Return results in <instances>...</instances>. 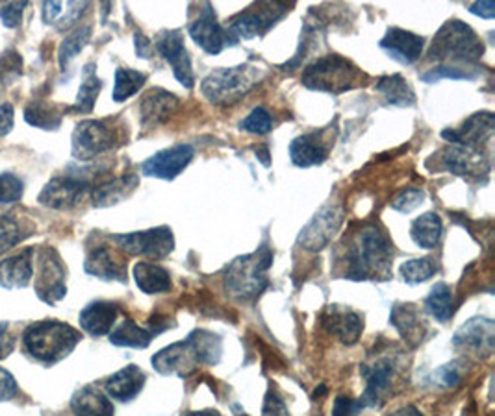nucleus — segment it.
Instances as JSON below:
<instances>
[{
    "label": "nucleus",
    "mask_w": 495,
    "mask_h": 416,
    "mask_svg": "<svg viewBox=\"0 0 495 416\" xmlns=\"http://www.w3.org/2000/svg\"><path fill=\"white\" fill-rule=\"evenodd\" d=\"M344 278L353 281H388L392 278L394 245L382 226L360 224L345 237Z\"/></svg>",
    "instance_id": "nucleus-1"
},
{
    "label": "nucleus",
    "mask_w": 495,
    "mask_h": 416,
    "mask_svg": "<svg viewBox=\"0 0 495 416\" xmlns=\"http://www.w3.org/2000/svg\"><path fill=\"white\" fill-rule=\"evenodd\" d=\"M484 56V43L464 21L451 19L442 25L428 48V59L438 66L455 67L473 76L480 75L477 62Z\"/></svg>",
    "instance_id": "nucleus-2"
},
{
    "label": "nucleus",
    "mask_w": 495,
    "mask_h": 416,
    "mask_svg": "<svg viewBox=\"0 0 495 416\" xmlns=\"http://www.w3.org/2000/svg\"><path fill=\"white\" fill-rule=\"evenodd\" d=\"M82 335L66 322L41 320L28 326L23 333L25 353L34 361L50 367L73 353Z\"/></svg>",
    "instance_id": "nucleus-3"
},
{
    "label": "nucleus",
    "mask_w": 495,
    "mask_h": 416,
    "mask_svg": "<svg viewBox=\"0 0 495 416\" xmlns=\"http://www.w3.org/2000/svg\"><path fill=\"white\" fill-rule=\"evenodd\" d=\"M273 250L263 243L256 252L236 258L225 269V290L238 302H253L269 285Z\"/></svg>",
    "instance_id": "nucleus-4"
},
{
    "label": "nucleus",
    "mask_w": 495,
    "mask_h": 416,
    "mask_svg": "<svg viewBox=\"0 0 495 416\" xmlns=\"http://www.w3.org/2000/svg\"><path fill=\"white\" fill-rule=\"evenodd\" d=\"M263 78L265 71L256 64L215 69L201 82V93L210 104L227 107L243 100Z\"/></svg>",
    "instance_id": "nucleus-5"
},
{
    "label": "nucleus",
    "mask_w": 495,
    "mask_h": 416,
    "mask_svg": "<svg viewBox=\"0 0 495 416\" xmlns=\"http://www.w3.org/2000/svg\"><path fill=\"white\" fill-rule=\"evenodd\" d=\"M366 73H362L351 59L338 54H328L315 59V62L304 67L301 76V82L306 89L333 95L360 87L366 84Z\"/></svg>",
    "instance_id": "nucleus-6"
},
{
    "label": "nucleus",
    "mask_w": 495,
    "mask_h": 416,
    "mask_svg": "<svg viewBox=\"0 0 495 416\" xmlns=\"http://www.w3.org/2000/svg\"><path fill=\"white\" fill-rule=\"evenodd\" d=\"M360 374L366 380V391L358 398L362 411L366 407H380L390 394L399 378V358L378 350L376 355H369V360L360 367Z\"/></svg>",
    "instance_id": "nucleus-7"
},
{
    "label": "nucleus",
    "mask_w": 495,
    "mask_h": 416,
    "mask_svg": "<svg viewBox=\"0 0 495 416\" xmlns=\"http://www.w3.org/2000/svg\"><path fill=\"white\" fill-rule=\"evenodd\" d=\"M119 128L109 118H91L77 125L73 132V156L78 161H91L119 145Z\"/></svg>",
    "instance_id": "nucleus-8"
},
{
    "label": "nucleus",
    "mask_w": 495,
    "mask_h": 416,
    "mask_svg": "<svg viewBox=\"0 0 495 416\" xmlns=\"http://www.w3.org/2000/svg\"><path fill=\"white\" fill-rule=\"evenodd\" d=\"M112 241L130 256H141L154 261L165 259L175 249V237L170 226H158L125 235H112Z\"/></svg>",
    "instance_id": "nucleus-9"
},
{
    "label": "nucleus",
    "mask_w": 495,
    "mask_h": 416,
    "mask_svg": "<svg viewBox=\"0 0 495 416\" xmlns=\"http://www.w3.org/2000/svg\"><path fill=\"white\" fill-rule=\"evenodd\" d=\"M286 14H288V6L283 3H254L232 21L227 32L236 43L240 39L262 37Z\"/></svg>",
    "instance_id": "nucleus-10"
},
{
    "label": "nucleus",
    "mask_w": 495,
    "mask_h": 416,
    "mask_svg": "<svg viewBox=\"0 0 495 416\" xmlns=\"http://www.w3.org/2000/svg\"><path fill=\"white\" fill-rule=\"evenodd\" d=\"M344 224V208L338 202H326L312 220L301 229L297 243L308 252H321Z\"/></svg>",
    "instance_id": "nucleus-11"
},
{
    "label": "nucleus",
    "mask_w": 495,
    "mask_h": 416,
    "mask_svg": "<svg viewBox=\"0 0 495 416\" xmlns=\"http://www.w3.org/2000/svg\"><path fill=\"white\" fill-rule=\"evenodd\" d=\"M66 267L62 258L52 249H41L37 254V278H36V292L39 300L45 304L60 302L66 292Z\"/></svg>",
    "instance_id": "nucleus-12"
},
{
    "label": "nucleus",
    "mask_w": 495,
    "mask_h": 416,
    "mask_svg": "<svg viewBox=\"0 0 495 416\" xmlns=\"http://www.w3.org/2000/svg\"><path fill=\"white\" fill-rule=\"evenodd\" d=\"M91 184L86 178L78 176H58L43 188L39 195V204L50 209H73L77 208L88 193H91Z\"/></svg>",
    "instance_id": "nucleus-13"
},
{
    "label": "nucleus",
    "mask_w": 495,
    "mask_h": 416,
    "mask_svg": "<svg viewBox=\"0 0 495 416\" xmlns=\"http://www.w3.org/2000/svg\"><path fill=\"white\" fill-rule=\"evenodd\" d=\"M439 163L451 174L468 178V180H486L491 170V163L484 150L459 145H451L439 154Z\"/></svg>",
    "instance_id": "nucleus-14"
},
{
    "label": "nucleus",
    "mask_w": 495,
    "mask_h": 416,
    "mask_svg": "<svg viewBox=\"0 0 495 416\" xmlns=\"http://www.w3.org/2000/svg\"><path fill=\"white\" fill-rule=\"evenodd\" d=\"M156 50L163 56L165 62L171 66L179 84H182L186 89H193L195 76L191 67V57L188 54L182 32L163 30L156 39Z\"/></svg>",
    "instance_id": "nucleus-15"
},
{
    "label": "nucleus",
    "mask_w": 495,
    "mask_h": 416,
    "mask_svg": "<svg viewBox=\"0 0 495 416\" xmlns=\"http://www.w3.org/2000/svg\"><path fill=\"white\" fill-rule=\"evenodd\" d=\"M195 150L190 145H177L171 148H163L143 161L141 170L145 176L158 178V180H175V178L188 168L193 161Z\"/></svg>",
    "instance_id": "nucleus-16"
},
{
    "label": "nucleus",
    "mask_w": 495,
    "mask_h": 416,
    "mask_svg": "<svg viewBox=\"0 0 495 416\" xmlns=\"http://www.w3.org/2000/svg\"><path fill=\"white\" fill-rule=\"evenodd\" d=\"M197 365H201V360L190 339L165 346L152 358L154 370L163 376H188L195 370Z\"/></svg>",
    "instance_id": "nucleus-17"
},
{
    "label": "nucleus",
    "mask_w": 495,
    "mask_h": 416,
    "mask_svg": "<svg viewBox=\"0 0 495 416\" xmlns=\"http://www.w3.org/2000/svg\"><path fill=\"white\" fill-rule=\"evenodd\" d=\"M453 344L459 350L473 351L479 358H491L495 350V324L486 317H473L453 337Z\"/></svg>",
    "instance_id": "nucleus-18"
},
{
    "label": "nucleus",
    "mask_w": 495,
    "mask_h": 416,
    "mask_svg": "<svg viewBox=\"0 0 495 416\" xmlns=\"http://www.w3.org/2000/svg\"><path fill=\"white\" fill-rule=\"evenodd\" d=\"M190 37L195 45H199L208 54H219L225 46L236 45V41L229 36V32L219 25L211 5H204L202 14L190 25Z\"/></svg>",
    "instance_id": "nucleus-19"
},
{
    "label": "nucleus",
    "mask_w": 495,
    "mask_h": 416,
    "mask_svg": "<svg viewBox=\"0 0 495 416\" xmlns=\"http://www.w3.org/2000/svg\"><path fill=\"white\" fill-rule=\"evenodd\" d=\"M495 128V115L491 111H480L471 115L468 121L462 123L457 130H444L442 137L459 147H469L477 150H484V147L491 141Z\"/></svg>",
    "instance_id": "nucleus-20"
},
{
    "label": "nucleus",
    "mask_w": 495,
    "mask_h": 416,
    "mask_svg": "<svg viewBox=\"0 0 495 416\" xmlns=\"http://www.w3.org/2000/svg\"><path fill=\"white\" fill-rule=\"evenodd\" d=\"M323 326L328 333H333L342 344L353 346L358 342L364 331V319L345 306H330L323 313Z\"/></svg>",
    "instance_id": "nucleus-21"
},
{
    "label": "nucleus",
    "mask_w": 495,
    "mask_h": 416,
    "mask_svg": "<svg viewBox=\"0 0 495 416\" xmlns=\"http://www.w3.org/2000/svg\"><path fill=\"white\" fill-rule=\"evenodd\" d=\"M378 46L387 52L396 62L403 66H412L423 54L425 39L414 32L403 28H390L378 43Z\"/></svg>",
    "instance_id": "nucleus-22"
},
{
    "label": "nucleus",
    "mask_w": 495,
    "mask_h": 416,
    "mask_svg": "<svg viewBox=\"0 0 495 416\" xmlns=\"http://www.w3.org/2000/svg\"><path fill=\"white\" fill-rule=\"evenodd\" d=\"M179 107L180 100L173 93L165 89H152L139 102L141 127L147 130L165 125L179 111Z\"/></svg>",
    "instance_id": "nucleus-23"
},
{
    "label": "nucleus",
    "mask_w": 495,
    "mask_h": 416,
    "mask_svg": "<svg viewBox=\"0 0 495 416\" xmlns=\"http://www.w3.org/2000/svg\"><path fill=\"white\" fill-rule=\"evenodd\" d=\"M326 130L328 128H323L321 132H314V134L297 136L290 143V157L294 165L301 168H308V167H315L326 161L328 152H330V143L325 137Z\"/></svg>",
    "instance_id": "nucleus-24"
},
{
    "label": "nucleus",
    "mask_w": 495,
    "mask_h": 416,
    "mask_svg": "<svg viewBox=\"0 0 495 416\" xmlns=\"http://www.w3.org/2000/svg\"><path fill=\"white\" fill-rule=\"evenodd\" d=\"M390 322L399 331L401 339L405 342H408L410 346H418L425 340V333H427L428 326H427V322L416 304L397 302L392 308Z\"/></svg>",
    "instance_id": "nucleus-25"
},
{
    "label": "nucleus",
    "mask_w": 495,
    "mask_h": 416,
    "mask_svg": "<svg viewBox=\"0 0 495 416\" xmlns=\"http://www.w3.org/2000/svg\"><path fill=\"white\" fill-rule=\"evenodd\" d=\"M119 317V306L116 302L95 300L88 304L80 313V328L91 337H102L112 331Z\"/></svg>",
    "instance_id": "nucleus-26"
},
{
    "label": "nucleus",
    "mask_w": 495,
    "mask_h": 416,
    "mask_svg": "<svg viewBox=\"0 0 495 416\" xmlns=\"http://www.w3.org/2000/svg\"><path fill=\"white\" fill-rule=\"evenodd\" d=\"M145 381H147L145 372L136 365H129L106 380L104 391L106 396L125 403L132 401L143 391Z\"/></svg>",
    "instance_id": "nucleus-27"
},
{
    "label": "nucleus",
    "mask_w": 495,
    "mask_h": 416,
    "mask_svg": "<svg viewBox=\"0 0 495 416\" xmlns=\"http://www.w3.org/2000/svg\"><path fill=\"white\" fill-rule=\"evenodd\" d=\"M86 272L104 281H127L125 263L108 247L93 249L86 258Z\"/></svg>",
    "instance_id": "nucleus-28"
},
{
    "label": "nucleus",
    "mask_w": 495,
    "mask_h": 416,
    "mask_svg": "<svg viewBox=\"0 0 495 416\" xmlns=\"http://www.w3.org/2000/svg\"><path fill=\"white\" fill-rule=\"evenodd\" d=\"M139 186V178L132 172L123 174L112 180L100 182L91 189V200L95 208H109L125 200Z\"/></svg>",
    "instance_id": "nucleus-29"
},
{
    "label": "nucleus",
    "mask_w": 495,
    "mask_h": 416,
    "mask_svg": "<svg viewBox=\"0 0 495 416\" xmlns=\"http://www.w3.org/2000/svg\"><path fill=\"white\" fill-rule=\"evenodd\" d=\"M34 274V249L0 261V285L6 289L26 287Z\"/></svg>",
    "instance_id": "nucleus-30"
},
{
    "label": "nucleus",
    "mask_w": 495,
    "mask_h": 416,
    "mask_svg": "<svg viewBox=\"0 0 495 416\" xmlns=\"http://www.w3.org/2000/svg\"><path fill=\"white\" fill-rule=\"evenodd\" d=\"M75 416H114V405L97 387H82L71 400Z\"/></svg>",
    "instance_id": "nucleus-31"
},
{
    "label": "nucleus",
    "mask_w": 495,
    "mask_h": 416,
    "mask_svg": "<svg viewBox=\"0 0 495 416\" xmlns=\"http://www.w3.org/2000/svg\"><path fill=\"white\" fill-rule=\"evenodd\" d=\"M375 91L382 95L384 102L388 106L410 107L416 104V95L410 84L401 75H387L378 78V82L375 84Z\"/></svg>",
    "instance_id": "nucleus-32"
},
{
    "label": "nucleus",
    "mask_w": 495,
    "mask_h": 416,
    "mask_svg": "<svg viewBox=\"0 0 495 416\" xmlns=\"http://www.w3.org/2000/svg\"><path fill=\"white\" fill-rule=\"evenodd\" d=\"M134 279L145 294H161L171 289L170 272L150 261H139L134 265Z\"/></svg>",
    "instance_id": "nucleus-33"
},
{
    "label": "nucleus",
    "mask_w": 495,
    "mask_h": 416,
    "mask_svg": "<svg viewBox=\"0 0 495 416\" xmlns=\"http://www.w3.org/2000/svg\"><path fill=\"white\" fill-rule=\"evenodd\" d=\"M442 233H444V222L434 211H428L418 217L410 228V237L414 239V243L425 250L436 249L439 239H442Z\"/></svg>",
    "instance_id": "nucleus-34"
},
{
    "label": "nucleus",
    "mask_w": 495,
    "mask_h": 416,
    "mask_svg": "<svg viewBox=\"0 0 495 416\" xmlns=\"http://www.w3.org/2000/svg\"><path fill=\"white\" fill-rule=\"evenodd\" d=\"M425 309L438 322H449L451 317L455 315L453 289L448 283H444V281L436 283L430 289L427 299H425Z\"/></svg>",
    "instance_id": "nucleus-35"
},
{
    "label": "nucleus",
    "mask_w": 495,
    "mask_h": 416,
    "mask_svg": "<svg viewBox=\"0 0 495 416\" xmlns=\"http://www.w3.org/2000/svg\"><path fill=\"white\" fill-rule=\"evenodd\" d=\"M25 121L41 130H57L62 125V113L58 106L45 100H36L26 106Z\"/></svg>",
    "instance_id": "nucleus-36"
},
{
    "label": "nucleus",
    "mask_w": 495,
    "mask_h": 416,
    "mask_svg": "<svg viewBox=\"0 0 495 416\" xmlns=\"http://www.w3.org/2000/svg\"><path fill=\"white\" fill-rule=\"evenodd\" d=\"M197 353H199V360H201V365H217L219 360H222L223 355V342H222V337L211 333V331H206V330H195L190 333L188 337Z\"/></svg>",
    "instance_id": "nucleus-37"
},
{
    "label": "nucleus",
    "mask_w": 495,
    "mask_h": 416,
    "mask_svg": "<svg viewBox=\"0 0 495 416\" xmlns=\"http://www.w3.org/2000/svg\"><path fill=\"white\" fill-rule=\"evenodd\" d=\"M152 333L147 328H139L134 320L125 319L114 331H109V342L114 346L127 348H147L152 340Z\"/></svg>",
    "instance_id": "nucleus-38"
},
{
    "label": "nucleus",
    "mask_w": 495,
    "mask_h": 416,
    "mask_svg": "<svg viewBox=\"0 0 495 416\" xmlns=\"http://www.w3.org/2000/svg\"><path fill=\"white\" fill-rule=\"evenodd\" d=\"M28 222H23L14 213H0V254H5L26 239L30 233Z\"/></svg>",
    "instance_id": "nucleus-39"
},
{
    "label": "nucleus",
    "mask_w": 495,
    "mask_h": 416,
    "mask_svg": "<svg viewBox=\"0 0 495 416\" xmlns=\"http://www.w3.org/2000/svg\"><path fill=\"white\" fill-rule=\"evenodd\" d=\"M100 89H102V82L97 76L95 64H86L84 66V78H82V84H80V89H78V96H77L75 107L71 111H75V113H91Z\"/></svg>",
    "instance_id": "nucleus-40"
},
{
    "label": "nucleus",
    "mask_w": 495,
    "mask_h": 416,
    "mask_svg": "<svg viewBox=\"0 0 495 416\" xmlns=\"http://www.w3.org/2000/svg\"><path fill=\"white\" fill-rule=\"evenodd\" d=\"M147 84V75L134 71V69H127V67H119L116 71V87H114V100L116 102H125L130 96H134L143 86Z\"/></svg>",
    "instance_id": "nucleus-41"
},
{
    "label": "nucleus",
    "mask_w": 495,
    "mask_h": 416,
    "mask_svg": "<svg viewBox=\"0 0 495 416\" xmlns=\"http://www.w3.org/2000/svg\"><path fill=\"white\" fill-rule=\"evenodd\" d=\"M91 37V26H82V28H77L73 30L60 45V52H58V62H60V67L62 71L66 73L69 64H71V59L77 57L82 48L88 45Z\"/></svg>",
    "instance_id": "nucleus-42"
},
{
    "label": "nucleus",
    "mask_w": 495,
    "mask_h": 416,
    "mask_svg": "<svg viewBox=\"0 0 495 416\" xmlns=\"http://www.w3.org/2000/svg\"><path fill=\"white\" fill-rule=\"evenodd\" d=\"M438 272V263L432 258H419L403 263L401 276L408 285H418L430 279Z\"/></svg>",
    "instance_id": "nucleus-43"
},
{
    "label": "nucleus",
    "mask_w": 495,
    "mask_h": 416,
    "mask_svg": "<svg viewBox=\"0 0 495 416\" xmlns=\"http://www.w3.org/2000/svg\"><path fill=\"white\" fill-rule=\"evenodd\" d=\"M240 128H242L243 132H249V134L265 136V134H269L271 128H273L271 113H269L265 107L258 106V107H254V109L243 118V121L240 123Z\"/></svg>",
    "instance_id": "nucleus-44"
},
{
    "label": "nucleus",
    "mask_w": 495,
    "mask_h": 416,
    "mask_svg": "<svg viewBox=\"0 0 495 416\" xmlns=\"http://www.w3.org/2000/svg\"><path fill=\"white\" fill-rule=\"evenodd\" d=\"M25 184L19 176L12 172L0 174V204H14L23 198Z\"/></svg>",
    "instance_id": "nucleus-45"
},
{
    "label": "nucleus",
    "mask_w": 495,
    "mask_h": 416,
    "mask_svg": "<svg viewBox=\"0 0 495 416\" xmlns=\"http://www.w3.org/2000/svg\"><path fill=\"white\" fill-rule=\"evenodd\" d=\"M23 75V57L19 52L8 48L0 56V82L8 84Z\"/></svg>",
    "instance_id": "nucleus-46"
},
{
    "label": "nucleus",
    "mask_w": 495,
    "mask_h": 416,
    "mask_svg": "<svg viewBox=\"0 0 495 416\" xmlns=\"http://www.w3.org/2000/svg\"><path fill=\"white\" fill-rule=\"evenodd\" d=\"M462 378H464L462 361H451V363H448L444 367H439L432 374V381L438 383L439 387H446V389L457 387L462 381Z\"/></svg>",
    "instance_id": "nucleus-47"
},
{
    "label": "nucleus",
    "mask_w": 495,
    "mask_h": 416,
    "mask_svg": "<svg viewBox=\"0 0 495 416\" xmlns=\"http://www.w3.org/2000/svg\"><path fill=\"white\" fill-rule=\"evenodd\" d=\"M423 200H425V193H423L421 189L410 188V189L401 191V193L394 198L392 206H394V209H397V211H401V213H410V211H414Z\"/></svg>",
    "instance_id": "nucleus-48"
},
{
    "label": "nucleus",
    "mask_w": 495,
    "mask_h": 416,
    "mask_svg": "<svg viewBox=\"0 0 495 416\" xmlns=\"http://www.w3.org/2000/svg\"><path fill=\"white\" fill-rule=\"evenodd\" d=\"M28 8V3H0V19L8 28H19L23 21V12Z\"/></svg>",
    "instance_id": "nucleus-49"
},
{
    "label": "nucleus",
    "mask_w": 495,
    "mask_h": 416,
    "mask_svg": "<svg viewBox=\"0 0 495 416\" xmlns=\"http://www.w3.org/2000/svg\"><path fill=\"white\" fill-rule=\"evenodd\" d=\"M262 416H290L284 400L277 394V391L274 389H269L263 398Z\"/></svg>",
    "instance_id": "nucleus-50"
},
{
    "label": "nucleus",
    "mask_w": 495,
    "mask_h": 416,
    "mask_svg": "<svg viewBox=\"0 0 495 416\" xmlns=\"http://www.w3.org/2000/svg\"><path fill=\"white\" fill-rule=\"evenodd\" d=\"M362 411L358 400H353L349 396H338L335 401L333 416H356Z\"/></svg>",
    "instance_id": "nucleus-51"
},
{
    "label": "nucleus",
    "mask_w": 495,
    "mask_h": 416,
    "mask_svg": "<svg viewBox=\"0 0 495 416\" xmlns=\"http://www.w3.org/2000/svg\"><path fill=\"white\" fill-rule=\"evenodd\" d=\"M17 381L15 378L5 370V369H0V401H8L12 398H15L17 394Z\"/></svg>",
    "instance_id": "nucleus-52"
},
{
    "label": "nucleus",
    "mask_w": 495,
    "mask_h": 416,
    "mask_svg": "<svg viewBox=\"0 0 495 416\" xmlns=\"http://www.w3.org/2000/svg\"><path fill=\"white\" fill-rule=\"evenodd\" d=\"M15 348V335L8 324H0V360H6Z\"/></svg>",
    "instance_id": "nucleus-53"
},
{
    "label": "nucleus",
    "mask_w": 495,
    "mask_h": 416,
    "mask_svg": "<svg viewBox=\"0 0 495 416\" xmlns=\"http://www.w3.org/2000/svg\"><path fill=\"white\" fill-rule=\"evenodd\" d=\"M12 128H14V106L6 102L0 106V137L8 136Z\"/></svg>",
    "instance_id": "nucleus-54"
},
{
    "label": "nucleus",
    "mask_w": 495,
    "mask_h": 416,
    "mask_svg": "<svg viewBox=\"0 0 495 416\" xmlns=\"http://www.w3.org/2000/svg\"><path fill=\"white\" fill-rule=\"evenodd\" d=\"M62 10H64V5H60V3H45L43 5V23L54 25L60 19Z\"/></svg>",
    "instance_id": "nucleus-55"
},
{
    "label": "nucleus",
    "mask_w": 495,
    "mask_h": 416,
    "mask_svg": "<svg viewBox=\"0 0 495 416\" xmlns=\"http://www.w3.org/2000/svg\"><path fill=\"white\" fill-rule=\"evenodd\" d=\"M173 324V320L171 319H168V317H160V315H152L150 319H149V324H147V330L156 337L158 333H161V331H165V330H170V326Z\"/></svg>",
    "instance_id": "nucleus-56"
},
{
    "label": "nucleus",
    "mask_w": 495,
    "mask_h": 416,
    "mask_svg": "<svg viewBox=\"0 0 495 416\" xmlns=\"http://www.w3.org/2000/svg\"><path fill=\"white\" fill-rule=\"evenodd\" d=\"M493 8L495 5L491 3V0H484V3H475L473 6H469V12L484 19H493Z\"/></svg>",
    "instance_id": "nucleus-57"
},
{
    "label": "nucleus",
    "mask_w": 495,
    "mask_h": 416,
    "mask_svg": "<svg viewBox=\"0 0 495 416\" xmlns=\"http://www.w3.org/2000/svg\"><path fill=\"white\" fill-rule=\"evenodd\" d=\"M134 43H136V54H138L139 57H149V56H150L152 46H150V39H149L145 34L138 32V34L134 36Z\"/></svg>",
    "instance_id": "nucleus-58"
},
{
    "label": "nucleus",
    "mask_w": 495,
    "mask_h": 416,
    "mask_svg": "<svg viewBox=\"0 0 495 416\" xmlns=\"http://www.w3.org/2000/svg\"><path fill=\"white\" fill-rule=\"evenodd\" d=\"M390 416H423L419 409H416L414 405H407V407H401L397 411H394Z\"/></svg>",
    "instance_id": "nucleus-59"
},
{
    "label": "nucleus",
    "mask_w": 495,
    "mask_h": 416,
    "mask_svg": "<svg viewBox=\"0 0 495 416\" xmlns=\"http://www.w3.org/2000/svg\"><path fill=\"white\" fill-rule=\"evenodd\" d=\"M184 416H222L217 411L213 409H204V411H191V412H186Z\"/></svg>",
    "instance_id": "nucleus-60"
},
{
    "label": "nucleus",
    "mask_w": 495,
    "mask_h": 416,
    "mask_svg": "<svg viewBox=\"0 0 495 416\" xmlns=\"http://www.w3.org/2000/svg\"><path fill=\"white\" fill-rule=\"evenodd\" d=\"M256 156H260V157H262V161H263V165H265V167H269V150H267V147H260V148H256Z\"/></svg>",
    "instance_id": "nucleus-61"
}]
</instances>
